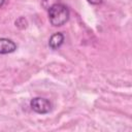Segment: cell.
I'll return each instance as SVG.
<instances>
[{"label":"cell","instance_id":"1","mask_svg":"<svg viewBox=\"0 0 132 132\" xmlns=\"http://www.w3.org/2000/svg\"><path fill=\"white\" fill-rule=\"evenodd\" d=\"M48 20L50 23L54 27H60L63 26L68 20H69V9L66 5L62 3H55L53 4L48 9Z\"/></svg>","mask_w":132,"mask_h":132},{"label":"cell","instance_id":"2","mask_svg":"<svg viewBox=\"0 0 132 132\" xmlns=\"http://www.w3.org/2000/svg\"><path fill=\"white\" fill-rule=\"evenodd\" d=\"M30 107L32 108V110H34L37 113L45 114V113H48L51 111L52 104L45 98L35 97L30 101Z\"/></svg>","mask_w":132,"mask_h":132},{"label":"cell","instance_id":"3","mask_svg":"<svg viewBox=\"0 0 132 132\" xmlns=\"http://www.w3.org/2000/svg\"><path fill=\"white\" fill-rule=\"evenodd\" d=\"M16 50V44L8 38H0V55L13 53Z\"/></svg>","mask_w":132,"mask_h":132},{"label":"cell","instance_id":"4","mask_svg":"<svg viewBox=\"0 0 132 132\" xmlns=\"http://www.w3.org/2000/svg\"><path fill=\"white\" fill-rule=\"evenodd\" d=\"M63 42H64V35L61 32H57V33H54L50 37L48 46L52 50H57L63 44Z\"/></svg>","mask_w":132,"mask_h":132},{"label":"cell","instance_id":"5","mask_svg":"<svg viewBox=\"0 0 132 132\" xmlns=\"http://www.w3.org/2000/svg\"><path fill=\"white\" fill-rule=\"evenodd\" d=\"M55 3H57L56 2V0H42V6L44 7V8H46V9H48L53 4H55Z\"/></svg>","mask_w":132,"mask_h":132},{"label":"cell","instance_id":"6","mask_svg":"<svg viewBox=\"0 0 132 132\" xmlns=\"http://www.w3.org/2000/svg\"><path fill=\"white\" fill-rule=\"evenodd\" d=\"M87 1L93 5H99L102 3V0H87Z\"/></svg>","mask_w":132,"mask_h":132},{"label":"cell","instance_id":"7","mask_svg":"<svg viewBox=\"0 0 132 132\" xmlns=\"http://www.w3.org/2000/svg\"><path fill=\"white\" fill-rule=\"evenodd\" d=\"M4 2H5V0H0V7H2V6H3Z\"/></svg>","mask_w":132,"mask_h":132}]
</instances>
